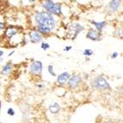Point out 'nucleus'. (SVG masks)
<instances>
[{
    "mask_svg": "<svg viewBox=\"0 0 123 123\" xmlns=\"http://www.w3.org/2000/svg\"><path fill=\"white\" fill-rule=\"evenodd\" d=\"M35 21L38 25L48 28L53 30L55 27V20L50 13L47 11H41L35 15Z\"/></svg>",
    "mask_w": 123,
    "mask_h": 123,
    "instance_id": "nucleus-1",
    "label": "nucleus"
},
{
    "mask_svg": "<svg viewBox=\"0 0 123 123\" xmlns=\"http://www.w3.org/2000/svg\"><path fill=\"white\" fill-rule=\"evenodd\" d=\"M42 7L47 10V12L50 14L57 15V16H60L62 14L61 4H56L52 0H44L42 3Z\"/></svg>",
    "mask_w": 123,
    "mask_h": 123,
    "instance_id": "nucleus-2",
    "label": "nucleus"
},
{
    "mask_svg": "<svg viewBox=\"0 0 123 123\" xmlns=\"http://www.w3.org/2000/svg\"><path fill=\"white\" fill-rule=\"evenodd\" d=\"M84 29V28L79 23H73V24H71L69 27V29H68V33H67V38L71 40H74L77 37V35Z\"/></svg>",
    "mask_w": 123,
    "mask_h": 123,
    "instance_id": "nucleus-3",
    "label": "nucleus"
},
{
    "mask_svg": "<svg viewBox=\"0 0 123 123\" xmlns=\"http://www.w3.org/2000/svg\"><path fill=\"white\" fill-rule=\"evenodd\" d=\"M94 84V86L96 87V88L101 90H107V89H109V83H108V81L102 76L97 77V78L94 80V84Z\"/></svg>",
    "mask_w": 123,
    "mask_h": 123,
    "instance_id": "nucleus-4",
    "label": "nucleus"
},
{
    "mask_svg": "<svg viewBox=\"0 0 123 123\" xmlns=\"http://www.w3.org/2000/svg\"><path fill=\"white\" fill-rule=\"evenodd\" d=\"M43 69V66L41 61H34L33 63L30 65L29 67V71L32 74H35V75H39L42 72Z\"/></svg>",
    "mask_w": 123,
    "mask_h": 123,
    "instance_id": "nucleus-5",
    "label": "nucleus"
},
{
    "mask_svg": "<svg viewBox=\"0 0 123 123\" xmlns=\"http://www.w3.org/2000/svg\"><path fill=\"white\" fill-rule=\"evenodd\" d=\"M86 38L91 41H100L101 40V32L97 29H90L86 34Z\"/></svg>",
    "mask_w": 123,
    "mask_h": 123,
    "instance_id": "nucleus-6",
    "label": "nucleus"
},
{
    "mask_svg": "<svg viewBox=\"0 0 123 123\" xmlns=\"http://www.w3.org/2000/svg\"><path fill=\"white\" fill-rule=\"evenodd\" d=\"M70 78H71V77H70L69 72H62L61 74H60V75L57 77V83L59 84H60V85H64V84H66V83L69 82Z\"/></svg>",
    "mask_w": 123,
    "mask_h": 123,
    "instance_id": "nucleus-7",
    "label": "nucleus"
},
{
    "mask_svg": "<svg viewBox=\"0 0 123 123\" xmlns=\"http://www.w3.org/2000/svg\"><path fill=\"white\" fill-rule=\"evenodd\" d=\"M81 76L79 74H76V75H73L72 77H71L69 82H68V86L70 88H76L78 86V84L81 82Z\"/></svg>",
    "mask_w": 123,
    "mask_h": 123,
    "instance_id": "nucleus-8",
    "label": "nucleus"
},
{
    "mask_svg": "<svg viewBox=\"0 0 123 123\" xmlns=\"http://www.w3.org/2000/svg\"><path fill=\"white\" fill-rule=\"evenodd\" d=\"M29 39H30L31 42L38 43L42 39V35H41V33H40L39 31H30L29 32Z\"/></svg>",
    "mask_w": 123,
    "mask_h": 123,
    "instance_id": "nucleus-9",
    "label": "nucleus"
},
{
    "mask_svg": "<svg viewBox=\"0 0 123 123\" xmlns=\"http://www.w3.org/2000/svg\"><path fill=\"white\" fill-rule=\"evenodd\" d=\"M121 4V0H111L109 4V10L110 12H115L120 8Z\"/></svg>",
    "mask_w": 123,
    "mask_h": 123,
    "instance_id": "nucleus-10",
    "label": "nucleus"
},
{
    "mask_svg": "<svg viewBox=\"0 0 123 123\" xmlns=\"http://www.w3.org/2000/svg\"><path fill=\"white\" fill-rule=\"evenodd\" d=\"M18 33V29H17V27H15V26H10L7 28V29L5 30V36L8 37V38H11L13 37L15 35H17Z\"/></svg>",
    "mask_w": 123,
    "mask_h": 123,
    "instance_id": "nucleus-11",
    "label": "nucleus"
},
{
    "mask_svg": "<svg viewBox=\"0 0 123 123\" xmlns=\"http://www.w3.org/2000/svg\"><path fill=\"white\" fill-rule=\"evenodd\" d=\"M49 111L51 112L52 114H57L60 109V104L58 103H53L52 104L49 105Z\"/></svg>",
    "mask_w": 123,
    "mask_h": 123,
    "instance_id": "nucleus-12",
    "label": "nucleus"
},
{
    "mask_svg": "<svg viewBox=\"0 0 123 123\" xmlns=\"http://www.w3.org/2000/svg\"><path fill=\"white\" fill-rule=\"evenodd\" d=\"M91 23L96 27L97 30H98L99 32L103 30V29L106 26V22H95V21H91Z\"/></svg>",
    "mask_w": 123,
    "mask_h": 123,
    "instance_id": "nucleus-13",
    "label": "nucleus"
},
{
    "mask_svg": "<svg viewBox=\"0 0 123 123\" xmlns=\"http://www.w3.org/2000/svg\"><path fill=\"white\" fill-rule=\"evenodd\" d=\"M12 69V64L10 63V62H8V63L5 64V66H4L2 70V74H4V75H7L9 72L11 71Z\"/></svg>",
    "mask_w": 123,
    "mask_h": 123,
    "instance_id": "nucleus-14",
    "label": "nucleus"
},
{
    "mask_svg": "<svg viewBox=\"0 0 123 123\" xmlns=\"http://www.w3.org/2000/svg\"><path fill=\"white\" fill-rule=\"evenodd\" d=\"M37 29H38V31H39L40 33H42V34H49L51 32V29H48V28H46V27L43 26H41V25H38L37 26Z\"/></svg>",
    "mask_w": 123,
    "mask_h": 123,
    "instance_id": "nucleus-15",
    "label": "nucleus"
},
{
    "mask_svg": "<svg viewBox=\"0 0 123 123\" xmlns=\"http://www.w3.org/2000/svg\"><path fill=\"white\" fill-rule=\"evenodd\" d=\"M47 70H48V72L51 74L52 76H55V73H54V71H53V66L52 65H49L47 66Z\"/></svg>",
    "mask_w": 123,
    "mask_h": 123,
    "instance_id": "nucleus-16",
    "label": "nucleus"
},
{
    "mask_svg": "<svg viewBox=\"0 0 123 123\" xmlns=\"http://www.w3.org/2000/svg\"><path fill=\"white\" fill-rule=\"evenodd\" d=\"M83 53H84V55L90 56V55H92V54H93V51H92V50H90V49H85Z\"/></svg>",
    "mask_w": 123,
    "mask_h": 123,
    "instance_id": "nucleus-17",
    "label": "nucleus"
},
{
    "mask_svg": "<svg viewBox=\"0 0 123 123\" xmlns=\"http://www.w3.org/2000/svg\"><path fill=\"white\" fill-rule=\"evenodd\" d=\"M50 47V46H49V44L48 43H47V42H43V43L41 44V48L43 50H47V49H48Z\"/></svg>",
    "mask_w": 123,
    "mask_h": 123,
    "instance_id": "nucleus-18",
    "label": "nucleus"
},
{
    "mask_svg": "<svg viewBox=\"0 0 123 123\" xmlns=\"http://www.w3.org/2000/svg\"><path fill=\"white\" fill-rule=\"evenodd\" d=\"M7 113H8V115H11V116H13V115H15V111L14 109H12V108H10V109L7 110Z\"/></svg>",
    "mask_w": 123,
    "mask_h": 123,
    "instance_id": "nucleus-19",
    "label": "nucleus"
},
{
    "mask_svg": "<svg viewBox=\"0 0 123 123\" xmlns=\"http://www.w3.org/2000/svg\"><path fill=\"white\" fill-rule=\"evenodd\" d=\"M117 33H118V36H119L120 38H121V39H123V28L120 29Z\"/></svg>",
    "mask_w": 123,
    "mask_h": 123,
    "instance_id": "nucleus-20",
    "label": "nucleus"
},
{
    "mask_svg": "<svg viewBox=\"0 0 123 123\" xmlns=\"http://www.w3.org/2000/svg\"><path fill=\"white\" fill-rule=\"evenodd\" d=\"M117 56H118V53H116V52H115V53H112V55H111V59H115Z\"/></svg>",
    "mask_w": 123,
    "mask_h": 123,
    "instance_id": "nucleus-21",
    "label": "nucleus"
},
{
    "mask_svg": "<svg viewBox=\"0 0 123 123\" xmlns=\"http://www.w3.org/2000/svg\"><path fill=\"white\" fill-rule=\"evenodd\" d=\"M72 49V47H66L65 48H64V51H66V52H68L69 50Z\"/></svg>",
    "mask_w": 123,
    "mask_h": 123,
    "instance_id": "nucleus-22",
    "label": "nucleus"
},
{
    "mask_svg": "<svg viewBox=\"0 0 123 123\" xmlns=\"http://www.w3.org/2000/svg\"><path fill=\"white\" fill-rule=\"evenodd\" d=\"M0 55H1V59H2V57H3V53H4V52H3V50H1V52H0Z\"/></svg>",
    "mask_w": 123,
    "mask_h": 123,
    "instance_id": "nucleus-23",
    "label": "nucleus"
},
{
    "mask_svg": "<svg viewBox=\"0 0 123 123\" xmlns=\"http://www.w3.org/2000/svg\"><path fill=\"white\" fill-rule=\"evenodd\" d=\"M30 2H34V1H35V0H29Z\"/></svg>",
    "mask_w": 123,
    "mask_h": 123,
    "instance_id": "nucleus-24",
    "label": "nucleus"
},
{
    "mask_svg": "<svg viewBox=\"0 0 123 123\" xmlns=\"http://www.w3.org/2000/svg\"><path fill=\"white\" fill-rule=\"evenodd\" d=\"M121 91H122V93H123V86H122V89H121Z\"/></svg>",
    "mask_w": 123,
    "mask_h": 123,
    "instance_id": "nucleus-25",
    "label": "nucleus"
}]
</instances>
